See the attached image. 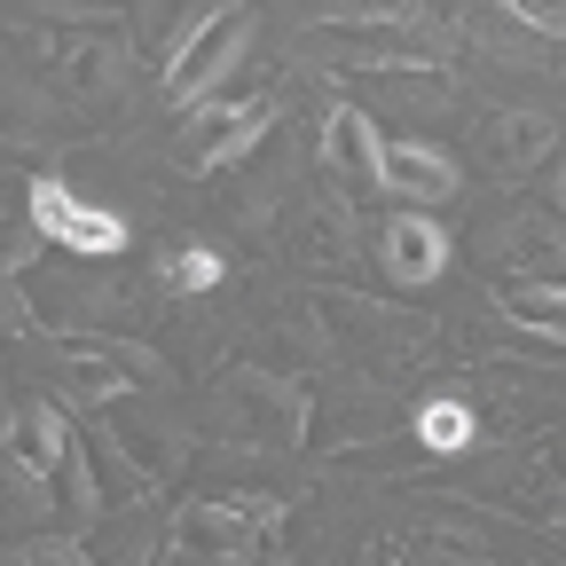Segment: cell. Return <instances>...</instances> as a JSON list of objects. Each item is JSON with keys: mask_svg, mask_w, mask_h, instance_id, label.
Returning <instances> with one entry per match:
<instances>
[{"mask_svg": "<svg viewBox=\"0 0 566 566\" xmlns=\"http://www.w3.org/2000/svg\"><path fill=\"white\" fill-rule=\"evenodd\" d=\"M252 40V17L244 9H212V17H197L189 24V40H181V55H174V71H166V87L189 103V95H205L221 71L237 63V48Z\"/></svg>", "mask_w": 566, "mask_h": 566, "instance_id": "6da1fadb", "label": "cell"}, {"mask_svg": "<svg viewBox=\"0 0 566 566\" xmlns=\"http://www.w3.org/2000/svg\"><path fill=\"white\" fill-rule=\"evenodd\" d=\"M32 221H40V237H55L63 252H87V260H103V252L126 244V221H118V212H95V205H80V197L55 189V181L32 189Z\"/></svg>", "mask_w": 566, "mask_h": 566, "instance_id": "7a4b0ae2", "label": "cell"}, {"mask_svg": "<svg viewBox=\"0 0 566 566\" xmlns=\"http://www.w3.org/2000/svg\"><path fill=\"white\" fill-rule=\"evenodd\" d=\"M323 166H338L354 189H386V142L363 111H331V134H323Z\"/></svg>", "mask_w": 566, "mask_h": 566, "instance_id": "3957f363", "label": "cell"}, {"mask_svg": "<svg viewBox=\"0 0 566 566\" xmlns=\"http://www.w3.org/2000/svg\"><path fill=\"white\" fill-rule=\"evenodd\" d=\"M386 189L394 197H417V205H433L457 189V166L441 150H424V142H386Z\"/></svg>", "mask_w": 566, "mask_h": 566, "instance_id": "277c9868", "label": "cell"}, {"mask_svg": "<svg viewBox=\"0 0 566 566\" xmlns=\"http://www.w3.org/2000/svg\"><path fill=\"white\" fill-rule=\"evenodd\" d=\"M260 126H268V111H205V118H197V134L181 142V158H189V166H221V158L252 150Z\"/></svg>", "mask_w": 566, "mask_h": 566, "instance_id": "5b68a950", "label": "cell"}, {"mask_svg": "<svg viewBox=\"0 0 566 566\" xmlns=\"http://www.w3.org/2000/svg\"><path fill=\"white\" fill-rule=\"evenodd\" d=\"M386 268H394L401 283L441 275V268H449V237H441L433 221H394V229H386Z\"/></svg>", "mask_w": 566, "mask_h": 566, "instance_id": "8992f818", "label": "cell"}, {"mask_svg": "<svg viewBox=\"0 0 566 566\" xmlns=\"http://www.w3.org/2000/svg\"><path fill=\"white\" fill-rule=\"evenodd\" d=\"M417 441L433 449V457L472 449V409H464V401H424V409H417Z\"/></svg>", "mask_w": 566, "mask_h": 566, "instance_id": "52a82bcc", "label": "cell"}, {"mask_svg": "<svg viewBox=\"0 0 566 566\" xmlns=\"http://www.w3.org/2000/svg\"><path fill=\"white\" fill-rule=\"evenodd\" d=\"M543 142H551L543 118H512V134H488V158H495V166H527Z\"/></svg>", "mask_w": 566, "mask_h": 566, "instance_id": "ba28073f", "label": "cell"}, {"mask_svg": "<svg viewBox=\"0 0 566 566\" xmlns=\"http://www.w3.org/2000/svg\"><path fill=\"white\" fill-rule=\"evenodd\" d=\"M166 283H174V292H212V283H221V260H212V252H174L166 260Z\"/></svg>", "mask_w": 566, "mask_h": 566, "instance_id": "9c48e42d", "label": "cell"}, {"mask_svg": "<svg viewBox=\"0 0 566 566\" xmlns=\"http://www.w3.org/2000/svg\"><path fill=\"white\" fill-rule=\"evenodd\" d=\"M520 323H535V331H566V292H520Z\"/></svg>", "mask_w": 566, "mask_h": 566, "instance_id": "30bf717a", "label": "cell"}]
</instances>
